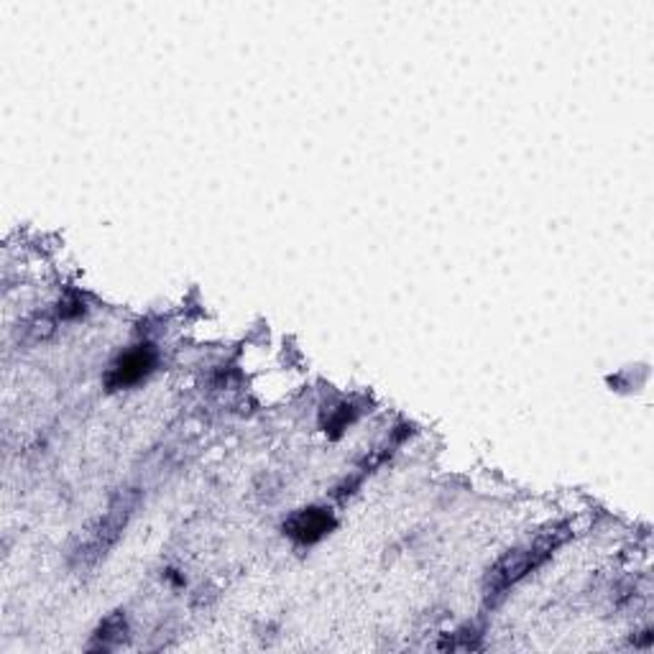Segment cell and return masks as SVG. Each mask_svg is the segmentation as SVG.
<instances>
[{
    "mask_svg": "<svg viewBox=\"0 0 654 654\" xmlns=\"http://www.w3.org/2000/svg\"><path fill=\"white\" fill-rule=\"evenodd\" d=\"M157 365V350L154 346H136L126 350V353L115 358V363L105 373V386L108 392H123V388H131L149 376Z\"/></svg>",
    "mask_w": 654,
    "mask_h": 654,
    "instance_id": "7a4b0ae2",
    "label": "cell"
},
{
    "mask_svg": "<svg viewBox=\"0 0 654 654\" xmlns=\"http://www.w3.org/2000/svg\"><path fill=\"white\" fill-rule=\"evenodd\" d=\"M123 634H126V619H123V613H113V617L105 619L103 627L98 629L95 647L111 650L123 640Z\"/></svg>",
    "mask_w": 654,
    "mask_h": 654,
    "instance_id": "277c9868",
    "label": "cell"
},
{
    "mask_svg": "<svg viewBox=\"0 0 654 654\" xmlns=\"http://www.w3.org/2000/svg\"><path fill=\"white\" fill-rule=\"evenodd\" d=\"M563 542V534L552 532L537 537L534 542L525 544V548H517L498 560V563L488 571L486 578V598L494 601V598L504 596L511 586H517L521 578H527L529 573L537 571L544 560H548L552 552L557 550V544Z\"/></svg>",
    "mask_w": 654,
    "mask_h": 654,
    "instance_id": "6da1fadb",
    "label": "cell"
},
{
    "mask_svg": "<svg viewBox=\"0 0 654 654\" xmlns=\"http://www.w3.org/2000/svg\"><path fill=\"white\" fill-rule=\"evenodd\" d=\"M335 529V517L330 509H320V506H309V509H300L284 521V532L300 544H313L323 540L325 534H330Z\"/></svg>",
    "mask_w": 654,
    "mask_h": 654,
    "instance_id": "3957f363",
    "label": "cell"
}]
</instances>
